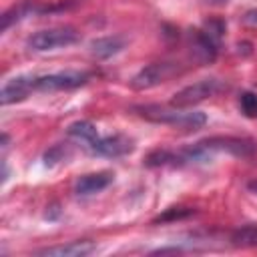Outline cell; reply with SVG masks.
<instances>
[{"label":"cell","instance_id":"cell-19","mask_svg":"<svg viewBox=\"0 0 257 257\" xmlns=\"http://www.w3.org/2000/svg\"><path fill=\"white\" fill-rule=\"evenodd\" d=\"M66 159V147L64 145H56V147H52L50 151H46V155H44V165L46 167H52V165H56V163H60V161H64Z\"/></svg>","mask_w":257,"mask_h":257},{"label":"cell","instance_id":"cell-1","mask_svg":"<svg viewBox=\"0 0 257 257\" xmlns=\"http://www.w3.org/2000/svg\"><path fill=\"white\" fill-rule=\"evenodd\" d=\"M131 110L149 122L169 124L183 131H199L207 122L205 112L193 108H179L173 104H135Z\"/></svg>","mask_w":257,"mask_h":257},{"label":"cell","instance_id":"cell-4","mask_svg":"<svg viewBox=\"0 0 257 257\" xmlns=\"http://www.w3.org/2000/svg\"><path fill=\"white\" fill-rule=\"evenodd\" d=\"M177 72H179V66L175 62H151V64H147L145 68H141L131 78V88L133 90H149V88H155V86L167 82Z\"/></svg>","mask_w":257,"mask_h":257},{"label":"cell","instance_id":"cell-3","mask_svg":"<svg viewBox=\"0 0 257 257\" xmlns=\"http://www.w3.org/2000/svg\"><path fill=\"white\" fill-rule=\"evenodd\" d=\"M223 88H227V84L223 80H219V78H201V80L177 90L173 94V98H171V104L179 106V108H193L195 104L215 96Z\"/></svg>","mask_w":257,"mask_h":257},{"label":"cell","instance_id":"cell-12","mask_svg":"<svg viewBox=\"0 0 257 257\" xmlns=\"http://www.w3.org/2000/svg\"><path fill=\"white\" fill-rule=\"evenodd\" d=\"M126 46V40L118 34L114 36H102V38H94L90 42V54L98 60H104V58H110L114 54H118L122 48Z\"/></svg>","mask_w":257,"mask_h":257},{"label":"cell","instance_id":"cell-13","mask_svg":"<svg viewBox=\"0 0 257 257\" xmlns=\"http://www.w3.org/2000/svg\"><path fill=\"white\" fill-rule=\"evenodd\" d=\"M46 10H50V8H38V6H34L32 2H22V4H18V6H12L10 10H6L4 14H2V22H0V30L2 32H6L12 24H16V22H20L22 18H26V16H32V14H36V12H46Z\"/></svg>","mask_w":257,"mask_h":257},{"label":"cell","instance_id":"cell-18","mask_svg":"<svg viewBox=\"0 0 257 257\" xmlns=\"http://www.w3.org/2000/svg\"><path fill=\"white\" fill-rule=\"evenodd\" d=\"M201 28H203L207 34H211L217 42H221L223 32H225V22H223V20H219V18H211V20H207Z\"/></svg>","mask_w":257,"mask_h":257},{"label":"cell","instance_id":"cell-14","mask_svg":"<svg viewBox=\"0 0 257 257\" xmlns=\"http://www.w3.org/2000/svg\"><path fill=\"white\" fill-rule=\"evenodd\" d=\"M66 135H68L70 139L82 143V147H86L88 151L92 149V145H94L96 139H98V131H96V126H94L92 122H88V120H76V122L68 124Z\"/></svg>","mask_w":257,"mask_h":257},{"label":"cell","instance_id":"cell-10","mask_svg":"<svg viewBox=\"0 0 257 257\" xmlns=\"http://www.w3.org/2000/svg\"><path fill=\"white\" fill-rule=\"evenodd\" d=\"M96 251V245L92 241H70L66 245H54L34 251V255L42 257H86Z\"/></svg>","mask_w":257,"mask_h":257},{"label":"cell","instance_id":"cell-11","mask_svg":"<svg viewBox=\"0 0 257 257\" xmlns=\"http://www.w3.org/2000/svg\"><path fill=\"white\" fill-rule=\"evenodd\" d=\"M114 175L110 171H98V173H88V175H82L76 183H74V193L78 197H88V195H94V193H100L104 191L110 183H112Z\"/></svg>","mask_w":257,"mask_h":257},{"label":"cell","instance_id":"cell-22","mask_svg":"<svg viewBox=\"0 0 257 257\" xmlns=\"http://www.w3.org/2000/svg\"><path fill=\"white\" fill-rule=\"evenodd\" d=\"M247 187H249V191L257 193V179H255V181H249V185H247Z\"/></svg>","mask_w":257,"mask_h":257},{"label":"cell","instance_id":"cell-16","mask_svg":"<svg viewBox=\"0 0 257 257\" xmlns=\"http://www.w3.org/2000/svg\"><path fill=\"white\" fill-rule=\"evenodd\" d=\"M239 108L247 118H257V94L251 90H243L239 94Z\"/></svg>","mask_w":257,"mask_h":257},{"label":"cell","instance_id":"cell-6","mask_svg":"<svg viewBox=\"0 0 257 257\" xmlns=\"http://www.w3.org/2000/svg\"><path fill=\"white\" fill-rule=\"evenodd\" d=\"M211 153L225 151L233 157H253L257 153V141L245 139V137H209L201 141Z\"/></svg>","mask_w":257,"mask_h":257},{"label":"cell","instance_id":"cell-2","mask_svg":"<svg viewBox=\"0 0 257 257\" xmlns=\"http://www.w3.org/2000/svg\"><path fill=\"white\" fill-rule=\"evenodd\" d=\"M80 40V32L72 26H54V28H44L34 32L32 36L26 38V48L32 52H48L56 48H66L72 46Z\"/></svg>","mask_w":257,"mask_h":257},{"label":"cell","instance_id":"cell-21","mask_svg":"<svg viewBox=\"0 0 257 257\" xmlns=\"http://www.w3.org/2000/svg\"><path fill=\"white\" fill-rule=\"evenodd\" d=\"M205 4H209V6H221V4H227L229 0H203Z\"/></svg>","mask_w":257,"mask_h":257},{"label":"cell","instance_id":"cell-15","mask_svg":"<svg viewBox=\"0 0 257 257\" xmlns=\"http://www.w3.org/2000/svg\"><path fill=\"white\" fill-rule=\"evenodd\" d=\"M233 247H257V223L237 227L229 237Z\"/></svg>","mask_w":257,"mask_h":257},{"label":"cell","instance_id":"cell-7","mask_svg":"<svg viewBox=\"0 0 257 257\" xmlns=\"http://www.w3.org/2000/svg\"><path fill=\"white\" fill-rule=\"evenodd\" d=\"M34 80H36L34 74H18V76L8 78L0 88V102L12 104V102L24 100L32 90H36Z\"/></svg>","mask_w":257,"mask_h":257},{"label":"cell","instance_id":"cell-8","mask_svg":"<svg viewBox=\"0 0 257 257\" xmlns=\"http://www.w3.org/2000/svg\"><path fill=\"white\" fill-rule=\"evenodd\" d=\"M219 44L211 34H207L203 28L199 30H193L191 36H189V46H191V52H193V58L201 64H211L215 58H217V52H219Z\"/></svg>","mask_w":257,"mask_h":257},{"label":"cell","instance_id":"cell-20","mask_svg":"<svg viewBox=\"0 0 257 257\" xmlns=\"http://www.w3.org/2000/svg\"><path fill=\"white\" fill-rule=\"evenodd\" d=\"M181 247H159L155 251H151V255H167V253H181Z\"/></svg>","mask_w":257,"mask_h":257},{"label":"cell","instance_id":"cell-17","mask_svg":"<svg viewBox=\"0 0 257 257\" xmlns=\"http://www.w3.org/2000/svg\"><path fill=\"white\" fill-rule=\"evenodd\" d=\"M193 213H195V209H191V207H169L163 215L155 217V221H153V223L177 221V219H185V217H189V215H193Z\"/></svg>","mask_w":257,"mask_h":257},{"label":"cell","instance_id":"cell-5","mask_svg":"<svg viewBox=\"0 0 257 257\" xmlns=\"http://www.w3.org/2000/svg\"><path fill=\"white\" fill-rule=\"evenodd\" d=\"M88 78L90 74L84 70H60V72L36 76L34 86L36 90H70L86 84Z\"/></svg>","mask_w":257,"mask_h":257},{"label":"cell","instance_id":"cell-9","mask_svg":"<svg viewBox=\"0 0 257 257\" xmlns=\"http://www.w3.org/2000/svg\"><path fill=\"white\" fill-rule=\"evenodd\" d=\"M133 149H135L133 139H128L124 135H108V137H98L96 143L92 145L90 153L100 155V157H112V159H116V157L128 155Z\"/></svg>","mask_w":257,"mask_h":257}]
</instances>
